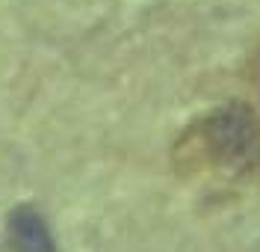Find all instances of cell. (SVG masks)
<instances>
[{"label":"cell","mask_w":260,"mask_h":252,"mask_svg":"<svg viewBox=\"0 0 260 252\" xmlns=\"http://www.w3.org/2000/svg\"><path fill=\"white\" fill-rule=\"evenodd\" d=\"M6 237L12 252H56V240L50 235L48 222L32 205H21L9 214Z\"/></svg>","instance_id":"2"},{"label":"cell","mask_w":260,"mask_h":252,"mask_svg":"<svg viewBox=\"0 0 260 252\" xmlns=\"http://www.w3.org/2000/svg\"><path fill=\"white\" fill-rule=\"evenodd\" d=\"M178 157L245 175L260 166V116L245 104H222L183 134Z\"/></svg>","instance_id":"1"}]
</instances>
